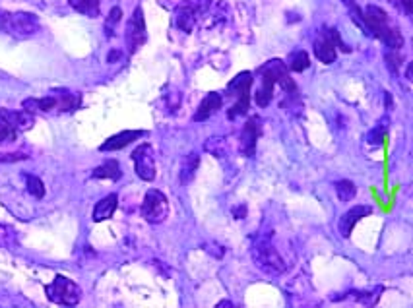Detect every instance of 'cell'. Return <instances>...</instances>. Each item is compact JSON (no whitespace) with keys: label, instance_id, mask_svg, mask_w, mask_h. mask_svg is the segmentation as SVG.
Returning <instances> with one entry per match:
<instances>
[{"label":"cell","instance_id":"1","mask_svg":"<svg viewBox=\"0 0 413 308\" xmlns=\"http://www.w3.org/2000/svg\"><path fill=\"white\" fill-rule=\"evenodd\" d=\"M258 74H261V87L256 92V105L258 107H268L270 103H272V97H274V87L275 85H282V90L285 92L283 107L297 109V84L289 76V70L285 66V62H282L280 58L268 61L264 66L258 68Z\"/></svg>","mask_w":413,"mask_h":308},{"label":"cell","instance_id":"2","mask_svg":"<svg viewBox=\"0 0 413 308\" xmlns=\"http://www.w3.org/2000/svg\"><path fill=\"white\" fill-rule=\"evenodd\" d=\"M363 20H365V27H367V35H373L378 41H383L384 45L392 51H398L404 47V35L390 22V16L386 14L381 6L371 4L365 8Z\"/></svg>","mask_w":413,"mask_h":308},{"label":"cell","instance_id":"3","mask_svg":"<svg viewBox=\"0 0 413 308\" xmlns=\"http://www.w3.org/2000/svg\"><path fill=\"white\" fill-rule=\"evenodd\" d=\"M82 105V95L70 90H54L45 97H31L22 103V107L30 113H74Z\"/></svg>","mask_w":413,"mask_h":308},{"label":"cell","instance_id":"4","mask_svg":"<svg viewBox=\"0 0 413 308\" xmlns=\"http://www.w3.org/2000/svg\"><path fill=\"white\" fill-rule=\"evenodd\" d=\"M251 252H253V260L254 264H256V268L264 271V273L272 276V278L282 276L283 271H285V268H287L282 254H280L277 248L274 247L270 235H261V237H256Z\"/></svg>","mask_w":413,"mask_h":308},{"label":"cell","instance_id":"5","mask_svg":"<svg viewBox=\"0 0 413 308\" xmlns=\"http://www.w3.org/2000/svg\"><path fill=\"white\" fill-rule=\"evenodd\" d=\"M0 31L16 39H28L41 31L39 18L31 12H8L0 10Z\"/></svg>","mask_w":413,"mask_h":308},{"label":"cell","instance_id":"6","mask_svg":"<svg viewBox=\"0 0 413 308\" xmlns=\"http://www.w3.org/2000/svg\"><path fill=\"white\" fill-rule=\"evenodd\" d=\"M314 56L324 64H332L336 61L337 51H344L349 53L352 49L345 45L344 39L340 37V31L336 27H321V31H316V39L313 43Z\"/></svg>","mask_w":413,"mask_h":308},{"label":"cell","instance_id":"7","mask_svg":"<svg viewBox=\"0 0 413 308\" xmlns=\"http://www.w3.org/2000/svg\"><path fill=\"white\" fill-rule=\"evenodd\" d=\"M253 72H241L227 85V93H229L231 97H235V103L227 111V116H229L231 121L249 113V109H251V87H253Z\"/></svg>","mask_w":413,"mask_h":308},{"label":"cell","instance_id":"8","mask_svg":"<svg viewBox=\"0 0 413 308\" xmlns=\"http://www.w3.org/2000/svg\"><path fill=\"white\" fill-rule=\"evenodd\" d=\"M47 299L54 304H62V307H74L82 299V289L76 285L72 279L64 278V276H56L51 285L45 287Z\"/></svg>","mask_w":413,"mask_h":308},{"label":"cell","instance_id":"9","mask_svg":"<svg viewBox=\"0 0 413 308\" xmlns=\"http://www.w3.org/2000/svg\"><path fill=\"white\" fill-rule=\"evenodd\" d=\"M140 214L148 223H163L169 216V202L165 198V194L161 190H155V188H150L144 196Z\"/></svg>","mask_w":413,"mask_h":308},{"label":"cell","instance_id":"10","mask_svg":"<svg viewBox=\"0 0 413 308\" xmlns=\"http://www.w3.org/2000/svg\"><path fill=\"white\" fill-rule=\"evenodd\" d=\"M126 47H128V53L134 54L140 51V47L148 41V33H145V20H144V10L142 6L134 8V12L126 22Z\"/></svg>","mask_w":413,"mask_h":308},{"label":"cell","instance_id":"11","mask_svg":"<svg viewBox=\"0 0 413 308\" xmlns=\"http://www.w3.org/2000/svg\"><path fill=\"white\" fill-rule=\"evenodd\" d=\"M132 161H134V169L136 175L142 180H153L155 178V155L150 144H142L132 152Z\"/></svg>","mask_w":413,"mask_h":308},{"label":"cell","instance_id":"12","mask_svg":"<svg viewBox=\"0 0 413 308\" xmlns=\"http://www.w3.org/2000/svg\"><path fill=\"white\" fill-rule=\"evenodd\" d=\"M262 132L261 116H251L249 121L243 126V132H241V138H239V149L245 157H253L254 152H256V142H258V136Z\"/></svg>","mask_w":413,"mask_h":308},{"label":"cell","instance_id":"13","mask_svg":"<svg viewBox=\"0 0 413 308\" xmlns=\"http://www.w3.org/2000/svg\"><path fill=\"white\" fill-rule=\"evenodd\" d=\"M200 16H202V12L198 10V6L192 0H184L175 10V25L184 33H191Z\"/></svg>","mask_w":413,"mask_h":308},{"label":"cell","instance_id":"14","mask_svg":"<svg viewBox=\"0 0 413 308\" xmlns=\"http://www.w3.org/2000/svg\"><path fill=\"white\" fill-rule=\"evenodd\" d=\"M0 118H4L16 132H25L33 128L35 124V116L30 111H12V109H0Z\"/></svg>","mask_w":413,"mask_h":308},{"label":"cell","instance_id":"15","mask_svg":"<svg viewBox=\"0 0 413 308\" xmlns=\"http://www.w3.org/2000/svg\"><path fill=\"white\" fill-rule=\"evenodd\" d=\"M148 132L145 130H123L115 134V136H111L107 138L103 144L100 146V152H119V149H123V147L131 146L134 140L144 138Z\"/></svg>","mask_w":413,"mask_h":308},{"label":"cell","instance_id":"16","mask_svg":"<svg viewBox=\"0 0 413 308\" xmlns=\"http://www.w3.org/2000/svg\"><path fill=\"white\" fill-rule=\"evenodd\" d=\"M373 214V208L371 206H355V208L347 209L342 219H340V235L347 239L352 235L353 227L359 223L363 217H367Z\"/></svg>","mask_w":413,"mask_h":308},{"label":"cell","instance_id":"17","mask_svg":"<svg viewBox=\"0 0 413 308\" xmlns=\"http://www.w3.org/2000/svg\"><path fill=\"white\" fill-rule=\"evenodd\" d=\"M223 105V97L220 95V93H208L206 97L202 99V103L198 105V109H196V113H194V116H192V121L194 123H202V121H208L210 116H214L220 109H222Z\"/></svg>","mask_w":413,"mask_h":308},{"label":"cell","instance_id":"18","mask_svg":"<svg viewBox=\"0 0 413 308\" xmlns=\"http://www.w3.org/2000/svg\"><path fill=\"white\" fill-rule=\"evenodd\" d=\"M116 206H119V196L116 194H109L105 196L103 200H100L95 204V208H93V221L95 223H101V221H105L109 217L115 214Z\"/></svg>","mask_w":413,"mask_h":308},{"label":"cell","instance_id":"19","mask_svg":"<svg viewBox=\"0 0 413 308\" xmlns=\"http://www.w3.org/2000/svg\"><path fill=\"white\" fill-rule=\"evenodd\" d=\"M93 178H109V180H119L123 177V171L119 167V163L115 159H109V161L101 163L97 169H93Z\"/></svg>","mask_w":413,"mask_h":308},{"label":"cell","instance_id":"20","mask_svg":"<svg viewBox=\"0 0 413 308\" xmlns=\"http://www.w3.org/2000/svg\"><path fill=\"white\" fill-rule=\"evenodd\" d=\"M200 167V155L198 154H188L186 157L183 159V165H181V183H188V180H192V177L196 175V171H198Z\"/></svg>","mask_w":413,"mask_h":308},{"label":"cell","instance_id":"21","mask_svg":"<svg viewBox=\"0 0 413 308\" xmlns=\"http://www.w3.org/2000/svg\"><path fill=\"white\" fill-rule=\"evenodd\" d=\"M68 4L88 18H97L101 12L100 0H68Z\"/></svg>","mask_w":413,"mask_h":308},{"label":"cell","instance_id":"22","mask_svg":"<svg viewBox=\"0 0 413 308\" xmlns=\"http://www.w3.org/2000/svg\"><path fill=\"white\" fill-rule=\"evenodd\" d=\"M285 66L289 72H303L311 66V56L305 53V51H295L287 56L285 61Z\"/></svg>","mask_w":413,"mask_h":308},{"label":"cell","instance_id":"23","mask_svg":"<svg viewBox=\"0 0 413 308\" xmlns=\"http://www.w3.org/2000/svg\"><path fill=\"white\" fill-rule=\"evenodd\" d=\"M334 188H336L337 198L342 202H352L353 198H355V194H357V186L353 185L352 180H347V178L337 180L336 185H334Z\"/></svg>","mask_w":413,"mask_h":308},{"label":"cell","instance_id":"24","mask_svg":"<svg viewBox=\"0 0 413 308\" xmlns=\"http://www.w3.org/2000/svg\"><path fill=\"white\" fill-rule=\"evenodd\" d=\"M23 178H25V188H28V192H30L33 198L41 200V198L45 196V185L41 183V178L35 177V175H23Z\"/></svg>","mask_w":413,"mask_h":308},{"label":"cell","instance_id":"25","mask_svg":"<svg viewBox=\"0 0 413 308\" xmlns=\"http://www.w3.org/2000/svg\"><path fill=\"white\" fill-rule=\"evenodd\" d=\"M204 149H206L208 154H212L214 157H225L227 154V140L225 138H210L204 144Z\"/></svg>","mask_w":413,"mask_h":308},{"label":"cell","instance_id":"26","mask_svg":"<svg viewBox=\"0 0 413 308\" xmlns=\"http://www.w3.org/2000/svg\"><path fill=\"white\" fill-rule=\"evenodd\" d=\"M123 20V10L119 6H115L111 12H109L107 20H105V37H115V30L116 23Z\"/></svg>","mask_w":413,"mask_h":308},{"label":"cell","instance_id":"27","mask_svg":"<svg viewBox=\"0 0 413 308\" xmlns=\"http://www.w3.org/2000/svg\"><path fill=\"white\" fill-rule=\"evenodd\" d=\"M344 4L347 6V10H349V14H352V20L357 25H359L361 30H363V33H367V27H365V20H363V12L359 10V6L353 2V0H344Z\"/></svg>","mask_w":413,"mask_h":308},{"label":"cell","instance_id":"28","mask_svg":"<svg viewBox=\"0 0 413 308\" xmlns=\"http://www.w3.org/2000/svg\"><path fill=\"white\" fill-rule=\"evenodd\" d=\"M16 138H18V132H16L4 118H0V146H2V144H10V142H14Z\"/></svg>","mask_w":413,"mask_h":308},{"label":"cell","instance_id":"29","mask_svg":"<svg viewBox=\"0 0 413 308\" xmlns=\"http://www.w3.org/2000/svg\"><path fill=\"white\" fill-rule=\"evenodd\" d=\"M386 132H388V126L384 123H381L376 126L375 130L369 134V144H373V146H381L386 138Z\"/></svg>","mask_w":413,"mask_h":308},{"label":"cell","instance_id":"30","mask_svg":"<svg viewBox=\"0 0 413 308\" xmlns=\"http://www.w3.org/2000/svg\"><path fill=\"white\" fill-rule=\"evenodd\" d=\"M14 229L8 225H0V247H12L14 245Z\"/></svg>","mask_w":413,"mask_h":308},{"label":"cell","instance_id":"31","mask_svg":"<svg viewBox=\"0 0 413 308\" xmlns=\"http://www.w3.org/2000/svg\"><path fill=\"white\" fill-rule=\"evenodd\" d=\"M386 64H388V70H390L392 74L396 76L400 66H402V56H400L398 53H394V51L390 49V53H386Z\"/></svg>","mask_w":413,"mask_h":308},{"label":"cell","instance_id":"32","mask_svg":"<svg viewBox=\"0 0 413 308\" xmlns=\"http://www.w3.org/2000/svg\"><path fill=\"white\" fill-rule=\"evenodd\" d=\"M30 155H25L23 152H18V154H0V163H16L28 159Z\"/></svg>","mask_w":413,"mask_h":308},{"label":"cell","instance_id":"33","mask_svg":"<svg viewBox=\"0 0 413 308\" xmlns=\"http://www.w3.org/2000/svg\"><path fill=\"white\" fill-rule=\"evenodd\" d=\"M233 216L237 217V219H243V217H246V206H239V208H233Z\"/></svg>","mask_w":413,"mask_h":308},{"label":"cell","instance_id":"34","mask_svg":"<svg viewBox=\"0 0 413 308\" xmlns=\"http://www.w3.org/2000/svg\"><path fill=\"white\" fill-rule=\"evenodd\" d=\"M402 2V8H404V12H406L407 16H412L413 12V2L412 0H400Z\"/></svg>","mask_w":413,"mask_h":308},{"label":"cell","instance_id":"35","mask_svg":"<svg viewBox=\"0 0 413 308\" xmlns=\"http://www.w3.org/2000/svg\"><path fill=\"white\" fill-rule=\"evenodd\" d=\"M119 56H121V53H113V54H109V62L116 61V58H119Z\"/></svg>","mask_w":413,"mask_h":308},{"label":"cell","instance_id":"36","mask_svg":"<svg viewBox=\"0 0 413 308\" xmlns=\"http://www.w3.org/2000/svg\"><path fill=\"white\" fill-rule=\"evenodd\" d=\"M217 307H233V302L223 301V302H220V304H217Z\"/></svg>","mask_w":413,"mask_h":308}]
</instances>
